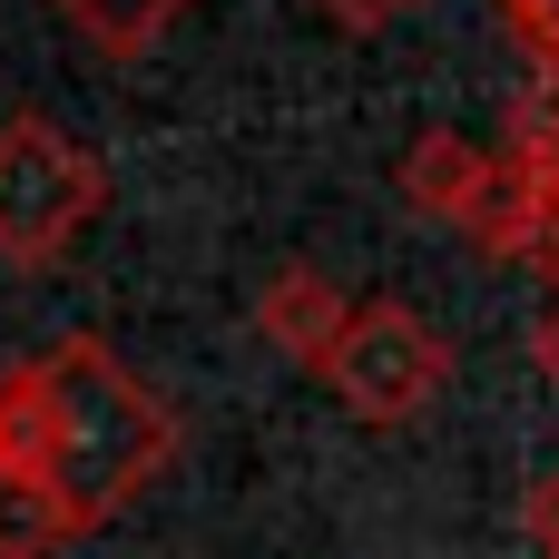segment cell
I'll return each instance as SVG.
<instances>
[{
  "mask_svg": "<svg viewBox=\"0 0 559 559\" xmlns=\"http://www.w3.org/2000/svg\"><path fill=\"white\" fill-rule=\"evenodd\" d=\"M49 10H59L98 59H118V69H128V59H147V49H157L197 0H49Z\"/></svg>",
  "mask_w": 559,
  "mask_h": 559,
  "instance_id": "52a82bcc",
  "label": "cell"
},
{
  "mask_svg": "<svg viewBox=\"0 0 559 559\" xmlns=\"http://www.w3.org/2000/svg\"><path fill=\"white\" fill-rule=\"evenodd\" d=\"M491 10H501V29L521 39L531 79H559V0H491Z\"/></svg>",
  "mask_w": 559,
  "mask_h": 559,
  "instance_id": "30bf717a",
  "label": "cell"
},
{
  "mask_svg": "<svg viewBox=\"0 0 559 559\" xmlns=\"http://www.w3.org/2000/svg\"><path fill=\"white\" fill-rule=\"evenodd\" d=\"M521 531H531V550H540V559L559 550V472H540V481H531V501H521Z\"/></svg>",
  "mask_w": 559,
  "mask_h": 559,
  "instance_id": "8fae6325",
  "label": "cell"
},
{
  "mask_svg": "<svg viewBox=\"0 0 559 559\" xmlns=\"http://www.w3.org/2000/svg\"><path fill=\"white\" fill-rule=\"evenodd\" d=\"M531 373H540V383L559 393V305L540 314V324H531Z\"/></svg>",
  "mask_w": 559,
  "mask_h": 559,
  "instance_id": "5bb4252c",
  "label": "cell"
},
{
  "mask_svg": "<svg viewBox=\"0 0 559 559\" xmlns=\"http://www.w3.org/2000/svg\"><path fill=\"white\" fill-rule=\"evenodd\" d=\"M550 559H559V550H550Z\"/></svg>",
  "mask_w": 559,
  "mask_h": 559,
  "instance_id": "9a60e30c",
  "label": "cell"
},
{
  "mask_svg": "<svg viewBox=\"0 0 559 559\" xmlns=\"http://www.w3.org/2000/svg\"><path fill=\"white\" fill-rule=\"evenodd\" d=\"M108 206V157L59 128L49 108H10L0 118V265L39 275L59 265Z\"/></svg>",
  "mask_w": 559,
  "mask_h": 559,
  "instance_id": "7a4b0ae2",
  "label": "cell"
},
{
  "mask_svg": "<svg viewBox=\"0 0 559 559\" xmlns=\"http://www.w3.org/2000/svg\"><path fill=\"white\" fill-rule=\"evenodd\" d=\"M88 521L69 511L59 481H29V472H0V559H59Z\"/></svg>",
  "mask_w": 559,
  "mask_h": 559,
  "instance_id": "ba28073f",
  "label": "cell"
},
{
  "mask_svg": "<svg viewBox=\"0 0 559 559\" xmlns=\"http://www.w3.org/2000/svg\"><path fill=\"white\" fill-rule=\"evenodd\" d=\"M39 364H49V383H59V491H69V511L98 531V521H118L147 481H167V462H177V413H167V393H157L108 334H59V344H39Z\"/></svg>",
  "mask_w": 559,
  "mask_h": 559,
  "instance_id": "6da1fadb",
  "label": "cell"
},
{
  "mask_svg": "<svg viewBox=\"0 0 559 559\" xmlns=\"http://www.w3.org/2000/svg\"><path fill=\"white\" fill-rule=\"evenodd\" d=\"M393 187H403V206H413V216H432V226L472 236V216H481V206H491V187H501V147H481V138H462V128H423V138L403 147Z\"/></svg>",
  "mask_w": 559,
  "mask_h": 559,
  "instance_id": "277c9868",
  "label": "cell"
},
{
  "mask_svg": "<svg viewBox=\"0 0 559 559\" xmlns=\"http://www.w3.org/2000/svg\"><path fill=\"white\" fill-rule=\"evenodd\" d=\"M314 10H324L334 29H393V20H403V10H423V0H314Z\"/></svg>",
  "mask_w": 559,
  "mask_h": 559,
  "instance_id": "7c38bea8",
  "label": "cell"
},
{
  "mask_svg": "<svg viewBox=\"0 0 559 559\" xmlns=\"http://www.w3.org/2000/svg\"><path fill=\"white\" fill-rule=\"evenodd\" d=\"M442 383H452V334L423 305H403V295H364L344 344H334V364H324V393L354 423H373V432L423 423L442 403Z\"/></svg>",
  "mask_w": 559,
  "mask_h": 559,
  "instance_id": "3957f363",
  "label": "cell"
},
{
  "mask_svg": "<svg viewBox=\"0 0 559 559\" xmlns=\"http://www.w3.org/2000/svg\"><path fill=\"white\" fill-rule=\"evenodd\" d=\"M0 472L59 481V383H49L39 354H10L0 364Z\"/></svg>",
  "mask_w": 559,
  "mask_h": 559,
  "instance_id": "8992f818",
  "label": "cell"
},
{
  "mask_svg": "<svg viewBox=\"0 0 559 559\" xmlns=\"http://www.w3.org/2000/svg\"><path fill=\"white\" fill-rule=\"evenodd\" d=\"M501 157L531 167L540 187L559 177V79H521V98H511V118H501Z\"/></svg>",
  "mask_w": 559,
  "mask_h": 559,
  "instance_id": "9c48e42d",
  "label": "cell"
},
{
  "mask_svg": "<svg viewBox=\"0 0 559 559\" xmlns=\"http://www.w3.org/2000/svg\"><path fill=\"white\" fill-rule=\"evenodd\" d=\"M354 305H364V295H344L324 265H275V275H265V295H255V334H265L285 364L324 373V364H334V344H344V324H354Z\"/></svg>",
  "mask_w": 559,
  "mask_h": 559,
  "instance_id": "5b68a950",
  "label": "cell"
},
{
  "mask_svg": "<svg viewBox=\"0 0 559 559\" xmlns=\"http://www.w3.org/2000/svg\"><path fill=\"white\" fill-rule=\"evenodd\" d=\"M531 275H550V285H559V177L540 187V236H531Z\"/></svg>",
  "mask_w": 559,
  "mask_h": 559,
  "instance_id": "4fadbf2b",
  "label": "cell"
}]
</instances>
